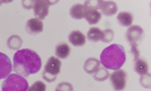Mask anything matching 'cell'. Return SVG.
<instances>
[{"label":"cell","mask_w":151,"mask_h":91,"mask_svg":"<svg viewBox=\"0 0 151 91\" xmlns=\"http://www.w3.org/2000/svg\"><path fill=\"white\" fill-rule=\"evenodd\" d=\"M12 70L11 61L8 57L0 52V79L6 78Z\"/></svg>","instance_id":"cell-9"},{"label":"cell","mask_w":151,"mask_h":91,"mask_svg":"<svg viewBox=\"0 0 151 91\" xmlns=\"http://www.w3.org/2000/svg\"><path fill=\"white\" fill-rule=\"evenodd\" d=\"M84 7L83 4H77L73 5L70 10V14L73 18L80 19L84 17Z\"/></svg>","instance_id":"cell-15"},{"label":"cell","mask_w":151,"mask_h":91,"mask_svg":"<svg viewBox=\"0 0 151 91\" xmlns=\"http://www.w3.org/2000/svg\"><path fill=\"white\" fill-rule=\"evenodd\" d=\"M134 61V69L137 73L141 76L148 73V65L145 60L138 58Z\"/></svg>","instance_id":"cell-17"},{"label":"cell","mask_w":151,"mask_h":91,"mask_svg":"<svg viewBox=\"0 0 151 91\" xmlns=\"http://www.w3.org/2000/svg\"><path fill=\"white\" fill-rule=\"evenodd\" d=\"M29 1V9H32L36 18L43 20L48 14L50 6L55 4L58 1L39 0Z\"/></svg>","instance_id":"cell-5"},{"label":"cell","mask_w":151,"mask_h":91,"mask_svg":"<svg viewBox=\"0 0 151 91\" xmlns=\"http://www.w3.org/2000/svg\"><path fill=\"white\" fill-rule=\"evenodd\" d=\"M104 37L102 42L108 43L111 42L113 39L114 32L111 29H108L103 30Z\"/></svg>","instance_id":"cell-22"},{"label":"cell","mask_w":151,"mask_h":91,"mask_svg":"<svg viewBox=\"0 0 151 91\" xmlns=\"http://www.w3.org/2000/svg\"><path fill=\"white\" fill-rule=\"evenodd\" d=\"M86 0L83 4L84 7V17L90 24L97 23L101 17V13L97 10L99 9L98 0L94 1Z\"/></svg>","instance_id":"cell-6"},{"label":"cell","mask_w":151,"mask_h":91,"mask_svg":"<svg viewBox=\"0 0 151 91\" xmlns=\"http://www.w3.org/2000/svg\"><path fill=\"white\" fill-rule=\"evenodd\" d=\"M42 22L37 18H31L27 21L26 25V31L29 34H36L43 31Z\"/></svg>","instance_id":"cell-11"},{"label":"cell","mask_w":151,"mask_h":91,"mask_svg":"<svg viewBox=\"0 0 151 91\" xmlns=\"http://www.w3.org/2000/svg\"><path fill=\"white\" fill-rule=\"evenodd\" d=\"M100 62L99 60L94 58H89L85 62L83 69L87 73L91 74L97 71L100 67Z\"/></svg>","instance_id":"cell-13"},{"label":"cell","mask_w":151,"mask_h":91,"mask_svg":"<svg viewBox=\"0 0 151 91\" xmlns=\"http://www.w3.org/2000/svg\"><path fill=\"white\" fill-rule=\"evenodd\" d=\"M14 71L25 77L37 72L42 64L41 59L37 52L25 48L17 51L13 57Z\"/></svg>","instance_id":"cell-1"},{"label":"cell","mask_w":151,"mask_h":91,"mask_svg":"<svg viewBox=\"0 0 151 91\" xmlns=\"http://www.w3.org/2000/svg\"><path fill=\"white\" fill-rule=\"evenodd\" d=\"M131 46V52L133 54L134 61L139 58V51L137 48L138 45L134 44L130 45Z\"/></svg>","instance_id":"cell-23"},{"label":"cell","mask_w":151,"mask_h":91,"mask_svg":"<svg viewBox=\"0 0 151 91\" xmlns=\"http://www.w3.org/2000/svg\"><path fill=\"white\" fill-rule=\"evenodd\" d=\"M69 42L75 46H83L86 43V39L84 35L79 31H73L68 37Z\"/></svg>","instance_id":"cell-12"},{"label":"cell","mask_w":151,"mask_h":91,"mask_svg":"<svg viewBox=\"0 0 151 91\" xmlns=\"http://www.w3.org/2000/svg\"><path fill=\"white\" fill-rule=\"evenodd\" d=\"M55 91H73L72 85L67 82H62L57 86Z\"/></svg>","instance_id":"cell-21"},{"label":"cell","mask_w":151,"mask_h":91,"mask_svg":"<svg viewBox=\"0 0 151 91\" xmlns=\"http://www.w3.org/2000/svg\"><path fill=\"white\" fill-rule=\"evenodd\" d=\"M101 62L105 68L116 70L125 63L126 55L124 47L121 45L112 44L105 48L100 56Z\"/></svg>","instance_id":"cell-2"},{"label":"cell","mask_w":151,"mask_h":91,"mask_svg":"<svg viewBox=\"0 0 151 91\" xmlns=\"http://www.w3.org/2000/svg\"><path fill=\"white\" fill-rule=\"evenodd\" d=\"M127 77V73L122 69L117 70L111 73L110 80L115 91H121L124 89L126 85Z\"/></svg>","instance_id":"cell-7"},{"label":"cell","mask_w":151,"mask_h":91,"mask_svg":"<svg viewBox=\"0 0 151 91\" xmlns=\"http://www.w3.org/2000/svg\"><path fill=\"white\" fill-rule=\"evenodd\" d=\"M109 75L108 70L105 67H100L98 71L94 73L93 77L96 80L102 82L107 80Z\"/></svg>","instance_id":"cell-19"},{"label":"cell","mask_w":151,"mask_h":91,"mask_svg":"<svg viewBox=\"0 0 151 91\" xmlns=\"http://www.w3.org/2000/svg\"><path fill=\"white\" fill-rule=\"evenodd\" d=\"M87 37L90 41L96 42L100 40L102 41L104 37L103 31L98 27H91L87 33Z\"/></svg>","instance_id":"cell-14"},{"label":"cell","mask_w":151,"mask_h":91,"mask_svg":"<svg viewBox=\"0 0 151 91\" xmlns=\"http://www.w3.org/2000/svg\"><path fill=\"white\" fill-rule=\"evenodd\" d=\"M46 90L45 84L41 81H37L29 87L27 91H45Z\"/></svg>","instance_id":"cell-20"},{"label":"cell","mask_w":151,"mask_h":91,"mask_svg":"<svg viewBox=\"0 0 151 91\" xmlns=\"http://www.w3.org/2000/svg\"><path fill=\"white\" fill-rule=\"evenodd\" d=\"M61 62L58 58L52 56L46 64L42 76L43 79L49 83L54 81L60 72Z\"/></svg>","instance_id":"cell-4"},{"label":"cell","mask_w":151,"mask_h":91,"mask_svg":"<svg viewBox=\"0 0 151 91\" xmlns=\"http://www.w3.org/2000/svg\"><path fill=\"white\" fill-rule=\"evenodd\" d=\"M99 9L102 14L106 16H110L116 13L118 7L116 3L111 1L98 0Z\"/></svg>","instance_id":"cell-10"},{"label":"cell","mask_w":151,"mask_h":91,"mask_svg":"<svg viewBox=\"0 0 151 91\" xmlns=\"http://www.w3.org/2000/svg\"><path fill=\"white\" fill-rule=\"evenodd\" d=\"M117 19L121 25L128 27L132 24L133 20V16L128 12H121L117 15Z\"/></svg>","instance_id":"cell-16"},{"label":"cell","mask_w":151,"mask_h":91,"mask_svg":"<svg viewBox=\"0 0 151 91\" xmlns=\"http://www.w3.org/2000/svg\"><path fill=\"white\" fill-rule=\"evenodd\" d=\"M143 33V30L140 26L133 25L129 27L127 30L126 37L130 45L137 44L141 39Z\"/></svg>","instance_id":"cell-8"},{"label":"cell","mask_w":151,"mask_h":91,"mask_svg":"<svg viewBox=\"0 0 151 91\" xmlns=\"http://www.w3.org/2000/svg\"><path fill=\"white\" fill-rule=\"evenodd\" d=\"M29 84L23 76L16 74H12L3 81L2 91H27Z\"/></svg>","instance_id":"cell-3"},{"label":"cell","mask_w":151,"mask_h":91,"mask_svg":"<svg viewBox=\"0 0 151 91\" xmlns=\"http://www.w3.org/2000/svg\"><path fill=\"white\" fill-rule=\"evenodd\" d=\"M70 51V48L67 44L61 43L56 46L55 54L59 58L65 59L69 55Z\"/></svg>","instance_id":"cell-18"}]
</instances>
